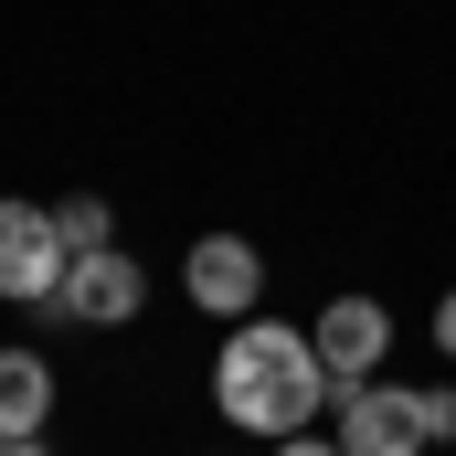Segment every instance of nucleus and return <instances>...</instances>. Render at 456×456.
I'll return each mask as SVG.
<instances>
[{
    "label": "nucleus",
    "instance_id": "6",
    "mask_svg": "<svg viewBox=\"0 0 456 456\" xmlns=\"http://www.w3.org/2000/svg\"><path fill=\"white\" fill-rule=\"evenodd\" d=\"M255 287H265V255H255L244 233H202V244H191V297H202V308L244 319V308H255Z\"/></svg>",
    "mask_w": 456,
    "mask_h": 456
},
{
    "label": "nucleus",
    "instance_id": "11",
    "mask_svg": "<svg viewBox=\"0 0 456 456\" xmlns=\"http://www.w3.org/2000/svg\"><path fill=\"white\" fill-rule=\"evenodd\" d=\"M276 456H340V446H319V436H287V446H276Z\"/></svg>",
    "mask_w": 456,
    "mask_h": 456
},
{
    "label": "nucleus",
    "instance_id": "9",
    "mask_svg": "<svg viewBox=\"0 0 456 456\" xmlns=\"http://www.w3.org/2000/svg\"><path fill=\"white\" fill-rule=\"evenodd\" d=\"M414 403H425V446H446L456 436V393H414Z\"/></svg>",
    "mask_w": 456,
    "mask_h": 456
},
{
    "label": "nucleus",
    "instance_id": "8",
    "mask_svg": "<svg viewBox=\"0 0 456 456\" xmlns=\"http://www.w3.org/2000/svg\"><path fill=\"white\" fill-rule=\"evenodd\" d=\"M53 233H64V255H107V244H117V224H107V202H96V191L53 202Z\"/></svg>",
    "mask_w": 456,
    "mask_h": 456
},
{
    "label": "nucleus",
    "instance_id": "5",
    "mask_svg": "<svg viewBox=\"0 0 456 456\" xmlns=\"http://www.w3.org/2000/svg\"><path fill=\"white\" fill-rule=\"evenodd\" d=\"M138 297H149V276L107 244V255H75V265H64V297H53V308L86 319V330H117V319H138Z\"/></svg>",
    "mask_w": 456,
    "mask_h": 456
},
{
    "label": "nucleus",
    "instance_id": "10",
    "mask_svg": "<svg viewBox=\"0 0 456 456\" xmlns=\"http://www.w3.org/2000/svg\"><path fill=\"white\" fill-rule=\"evenodd\" d=\"M436 340L456 350V287H446V297H436Z\"/></svg>",
    "mask_w": 456,
    "mask_h": 456
},
{
    "label": "nucleus",
    "instance_id": "12",
    "mask_svg": "<svg viewBox=\"0 0 456 456\" xmlns=\"http://www.w3.org/2000/svg\"><path fill=\"white\" fill-rule=\"evenodd\" d=\"M0 456H53V446H43V436H21V446H0Z\"/></svg>",
    "mask_w": 456,
    "mask_h": 456
},
{
    "label": "nucleus",
    "instance_id": "2",
    "mask_svg": "<svg viewBox=\"0 0 456 456\" xmlns=\"http://www.w3.org/2000/svg\"><path fill=\"white\" fill-rule=\"evenodd\" d=\"M64 233L53 213H32V202H0V297H21V308H53L64 297Z\"/></svg>",
    "mask_w": 456,
    "mask_h": 456
},
{
    "label": "nucleus",
    "instance_id": "7",
    "mask_svg": "<svg viewBox=\"0 0 456 456\" xmlns=\"http://www.w3.org/2000/svg\"><path fill=\"white\" fill-rule=\"evenodd\" d=\"M43 414H53V371L32 350H0V446L43 436Z\"/></svg>",
    "mask_w": 456,
    "mask_h": 456
},
{
    "label": "nucleus",
    "instance_id": "3",
    "mask_svg": "<svg viewBox=\"0 0 456 456\" xmlns=\"http://www.w3.org/2000/svg\"><path fill=\"white\" fill-rule=\"evenodd\" d=\"M382 340H393V308H382V297H330V308H319V330H308L319 371H330L340 393H361V382H371Z\"/></svg>",
    "mask_w": 456,
    "mask_h": 456
},
{
    "label": "nucleus",
    "instance_id": "1",
    "mask_svg": "<svg viewBox=\"0 0 456 456\" xmlns=\"http://www.w3.org/2000/svg\"><path fill=\"white\" fill-rule=\"evenodd\" d=\"M319 393H330V371H319L308 330H276V319H244L224 340V361H213V403L244 436H297L319 414Z\"/></svg>",
    "mask_w": 456,
    "mask_h": 456
},
{
    "label": "nucleus",
    "instance_id": "4",
    "mask_svg": "<svg viewBox=\"0 0 456 456\" xmlns=\"http://www.w3.org/2000/svg\"><path fill=\"white\" fill-rule=\"evenodd\" d=\"M340 456H425V403L393 382L340 393Z\"/></svg>",
    "mask_w": 456,
    "mask_h": 456
}]
</instances>
